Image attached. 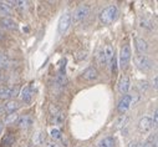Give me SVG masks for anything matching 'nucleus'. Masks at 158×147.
<instances>
[{
    "instance_id": "15",
    "label": "nucleus",
    "mask_w": 158,
    "mask_h": 147,
    "mask_svg": "<svg viewBox=\"0 0 158 147\" xmlns=\"http://www.w3.org/2000/svg\"><path fill=\"white\" fill-rule=\"evenodd\" d=\"M103 50V55H105V60H106V64H111L112 59L114 57V50L111 45H106Z\"/></svg>"
},
{
    "instance_id": "20",
    "label": "nucleus",
    "mask_w": 158,
    "mask_h": 147,
    "mask_svg": "<svg viewBox=\"0 0 158 147\" xmlns=\"http://www.w3.org/2000/svg\"><path fill=\"white\" fill-rule=\"evenodd\" d=\"M18 119H19V115L16 114V112H13V114H9V115H6V117H5V124L6 125H13L14 122H16L18 121Z\"/></svg>"
},
{
    "instance_id": "3",
    "label": "nucleus",
    "mask_w": 158,
    "mask_h": 147,
    "mask_svg": "<svg viewBox=\"0 0 158 147\" xmlns=\"http://www.w3.org/2000/svg\"><path fill=\"white\" fill-rule=\"evenodd\" d=\"M131 56H132V52H131V48L130 45H125L121 51H120V66L122 69L127 67V65L130 64L131 61Z\"/></svg>"
},
{
    "instance_id": "29",
    "label": "nucleus",
    "mask_w": 158,
    "mask_h": 147,
    "mask_svg": "<svg viewBox=\"0 0 158 147\" xmlns=\"http://www.w3.org/2000/svg\"><path fill=\"white\" fill-rule=\"evenodd\" d=\"M151 120H152V124H153V125H157V110H154L153 119H151Z\"/></svg>"
},
{
    "instance_id": "22",
    "label": "nucleus",
    "mask_w": 158,
    "mask_h": 147,
    "mask_svg": "<svg viewBox=\"0 0 158 147\" xmlns=\"http://www.w3.org/2000/svg\"><path fill=\"white\" fill-rule=\"evenodd\" d=\"M50 136H51V140L57 141V140H61L62 133H61V131H60L59 128H52V130L50 131Z\"/></svg>"
},
{
    "instance_id": "25",
    "label": "nucleus",
    "mask_w": 158,
    "mask_h": 147,
    "mask_svg": "<svg viewBox=\"0 0 158 147\" xmlns=\"http://www.w3.org/2000/svg\"><path fill=\"white\" fill-rule=\"evenodd\" d=\"M45 147H61L60 143L57 141H54V140H49L45 142Z\"/></svg>"
},
{
    "instance_id": "14",
    "label": "nucleus",
    "mask_w": 158,
    "mask_h": 147,
    "mask_svg": "<svg viewBox=\"0 0 158 147\" xmlns=\"http://www.w3.org/2000/svg\"><path fill=\"white\" fill-rule=\"evenodd\" d=\"M128 90H130V80L127 76H123V78H121L120 82H118V91L126 95L128 92Z\"/></svg>"
},
{
    "instance_id": "21",
    "label": "nucleus",
    "mask_w": 158,
    "mask_h": 147,
    "mask_svg": "<svg viewBox=\"0 0 158 147\" xmlns=\"http://www.w3.org/2000/svg\"><path fill=\"white\" fill-rule=\"evenodd\" d=\"M64 121H65V115L62 112H59V114H55L54 115V124L55 125L61 126L64 124Z\"/></svg>"
},
{
    "instance_id": "30",
    "label": "nucleus",
    "mask_w": 158,
    "mask_h": 147,
    "mask_svg": "<svg viewBox=\"0 0 158 147\" xmlns=\"http://www.w3.org/2000/svg\"><path fill=\"white\" fill-rule=\"evenodd\" d=\"M147 85H148V84H147V81H142V82H141V86H139V87H141L142 90H146V89H147Z\"/></svg>"
},
{
    "instance_id": "19",
    "label": "nucleus",
    "mask_w": 158,
    "mask_h": 147,
    "mask_svg": "<svg viewBox=\"0 0 158 147\" xmlns=\"http://www.w3.org/2000/svg\"><path fill=\"white\" fill-rule=\"evenodd\" d=\"M13 10L10 8V5L6 4V2H0V15L3 16H8V15H11Z\"/></svg>"
},
{
    "instance_id": "6",
    "label": "nucleus",
    "mask_w": 158,
    "mask_h": 147,
    "mask_svg": "<svg viewBox=\"0 0 158 147\" xmlns=\"http://www.w3.org/2000/svg\"><path fill=\"white\" fill-rule=\"evenodd\" d=\"M90 14V6L84 4V5H80L73 13V16H71V19L73 21H80V20H84L85 18H87V15Z\"/></svg>"
},
{
    "instance_id": "24",
    "label": "nucleus",
    "mask_w": 158,
    "mask_h": 147,
    "mask_svg": "<svg viewBox=\"0 0 158 147\" xmlns=\"http://www.w3.org/2000/svg\"><path fill=\"white\" fill-rule=\"evenodd\" d=\"M65 82H66L65 72H60L59 75H57V78H56V84H57L59 86H62V85H65Z\"/></svg>"
},
{
    "instance_id": "33",
    "label": "nucleus",
    "mask_w": 158,
    "mask_h": 147,
    "mask_svg": "<svg viewBox=\"0 0 158 147\" xmlns=\"http://www.w3.org/2000/svg\"><path fill=\"white\" fill-rule=\"evenodd\" d=\"M3 38H4V36H3V34H2V32H0V40H2Z\"/></svg>"
},
{
    "instance_id": "28",
    "label": "nucleus",
    "mask_w": 158,
    "mask_h": 147,
    "mask_svg": "<svg viewBox=\"0 0 158 147\" xmlns=\"http://www.w3.org/2000/svg\"><path fill=\"white\" fill-rule=\"evenodd\" d=\"M128 147H143V143H142V142H137V141H135V142H131V143L128 145Z\"/></svg>"
},
{
    "instance_id": "4",
    "label": "nucleus",
    "mask_w": 158,
    "mask_h": 147,
    "mask_svg": "<svg viewBox=\"0 0 158 147\" xmlns=\"http://www.w3.org/2000/svg\"><path fill=\"white\" fill-rule=\"evenodd\" d=\"M135 61H136V65L138 66V69H141L142 71H148L152 69V60L146 56V55H137L135 57Z\"/></svg>"
},
{
    "instance_id": "23",
    "label": "nucleus",
    "mask_w": 158,
    "mask_h": 147,
    "mask_svg": "<svg viewBox=\"0 0 158 147\" xmlns=\"http://www.w3.org/2000/svg\"><path fill=\"white\" fill-rule=\"evenodd\" d=\"M139 25H141V27H144V29H149V30L153 27L152 23H151L148 19H146V18H141V20H139Z\"/></svg>"
},
{
    "instance_id": "1",
    "label": "nucleus",
    "mask_w": 158,
    "mask_h": 147,
    "mask_svg": "<svg viewBox=\"0 0 158 147\" xmlns=\"http://www.w3.org/2000/svg\"><path fill=\"white\" fill-rule=\"evenodd\" d=\"M118 15V9L116 5H108L100 13V21L105 25L112 24Z\"/></svg>"
},
{
    "instance_id": "17",
    "label": "nucleus",
    "mask_w": 158,
    "mask_h": 147,
    "mask_svg": "<svg viewBox=\"0 0 158 147\" xmlns=\"http://www.w3.org/2000/svg\"><path fill=\"white\" fill-rule=\"evenodd\" d=\"M3 108H4V111H6V112H9V114H13V112H15L16 110L19 108V103H18L16 101L11 100V101H8V102L3 106Z\"/></svg>"
},
{
    "instance_id": "26",
    "label": "nucleus",
    "mask_w": 158,
    "mask_h": 147,
    "mask_svg": "<svg viewBox=\"0 0 158 147\" xmlns=\"http://www.w3.org/2000/svg\"><path fill=\"white\" fill-rule=\"evenodd\" d=\"M13 142H14V138H13L11 136H9V135L3 138V146H4V145H5V146H10Z\"/></svg>"
},
{
    "instance_id": "18",
    "label": "nucleus",
    "mask_w": 158,
    "mask_h": 147,
    "mask_svg": "<svg viewBox=\"0 0 158 147\" xmlns=\"http://www.w3.org/2000/svg\"><path fill=\"white\" fill-rule=\"evenodd\" d=\"M114 142H116L114 138L111 137V136H108V137L102 138V140L98 142L97 147H114Z\"/></svg>"
},
{
    "instance_id": "32",
    "label": "nucleus",
    "mask_w": 158,
    "mask_h": 147,
    "mask_svg": "<svg viewBox=\"0 0 158 147\" xmlns=\"http://www.w3.org/2000/svg\"><path fill=\"white\" fill-rule=\"evenodd\" d=\"M2 131H3V122L0 121V132H2Z\"/></svg>"
},
{
    "instance_id": "5",
    "label": "nucleus",
    "mask_w": 158,
    "mask_h": 147,
    "mask_svg": "<svg viewBox=\"0 0 158 147\" xmlns=\"http://www.w3.org/2000/svg\"><path fill=\"white\" fill-rule=\"evenodd\" d=\"M71 14L70 13H64L61 16H60V20H59V26H57V30L60 34H64L67 31V29L70 27L71 25Z\"/></svg>"
},
{
    "instance_id": "10",
    "label": "nucleus",
    "mask_w": 158,
    "mask_h": 147,
    "mask_svg": "<svg viewBox=\"0 0 158 147\" xmlns=\"http://www.w3.org/2000/svg\"><path fill=\"white\" fill-rule=\"evenodd\" d=\"M18 92V89H11V87H8V86H3L0 87V99L2 100H8L13 96H15V94Z\"/></svg>"
},
{
    "instance_id": "9",
    "label": "nucleus",
    "mask_w": 158,
    "mask_h": 147,
    "mask_svg": "<svg viewBox=\"0 0 158 147\" xmlns=\"http://www.w3.org/2000/svg\"><path fill=\"white\" fill-rule=\"evenodd\" d=\"M82 78H84L85 80H87V81H94V80H96V79L98 78V71H97L95 67L90 66V67H87V69L82 72Z\"/></svg>"
},
{
    "instance_id": "8",
    "label": "nucleus",
    "mask_w": 158,
    "mask_h": 147,
    "mask_svg": "<svg viewBox=\"0 0 158 147\" xmlns=\"http://www.w3.org/2000/svg\"><path fill=\"white\" fill-rule=\"evenodd\" d=\"M0 26L6 29V30H16L18 29L16 23L9 16H2L0 18Z\"/></svg>"
},
{
    "instance_id": "11",
    "label": "nucleus",
    "mask_w": 158,
    "mask_h": 147,
    "mask_svg": "<svg viewBox=\"0 0 158 147\" xmlns=\"http://www.w3.org/2000/svg\"><path fill=\"white\" fill-rule=\"evenodd\" d=\"M135 44H136V49H137V52L138 54H146L147 52L148 44H147V41L143 38H137L135 40Z\"/></svg>"
},
{
    "instance_id": "27",
    "label": "nucleus",
    "mask_w": 158,
    "mask_h": 147,
    "mask_svg": "<svg viewBox=\"0 0 158 147\" xmlns=\"http://www.w3.org/2000/svg\"><path fill=\"white\" fill-rule=\"evenodd\" d=\"M8 64V56L0 52V67H4Z\"/></svg>"
},
{
    "instance_id": "16",
    "label": "nucleus",
    "mask_w": 158,
    "mask_h": 147,
    "mask_svg": "<svg viewBox=\"0 0 158 147\" xmlns=\"http://www.w3.org/2000/svg\"><path fill=\"white\" fill-rule=\"evenodd\" d=\"M45 138H46V136H45L44 131H37L32 137V143L35 146H40V145H43L45 142Z\"/></svg>"
},
{
    "instance_id": "2",
    "label": "nucleus",
    "mask_w": 158,
    "mask_h": 147,
    "mask_svg": "<svg viewBox=\"0 0 158 147\" xmlns=\"http://www.w3.org/2000/svg\"><path fill=\"white\" fill-rule=\"evenodd\" d=\"M137 100H138V96H137L136 94H127V95H125V96L121 99V101L118 102V107H117L118 112H120V114H125L127 110L131 107L132 103L135 105V102H136Z\"/></svg>"
},
{
    "instance_id": "31",
    "label": "nucleus",
    "mask_w": 158,
    "mask_h": 147,
    "mask_svg": "<svg viewBox=\"0 0 158 147\" xmlns=\"http://www.w3.org/2000/svg\"><path fill=\"white\" fill-rule=\"evenodd\" d=\"M3 80H4V75H3V72L0 71V82H2Z\"/></svg>"
},
{
    "instance_id": "13",
    "label": "nucleus",
    "mask_w": 158,
    "mask_h": 147,
    "mask_svg": "<svg viewBox=\"0 0 158 147\" xmlns=\"http://www.w3.org/2000/svg\"><path fill=\"white\" fill-rule=\"evenodd\" d=\"M16 122H18V126L20 128H29V127H31V125H32L34 121H32V119L29 115H25V116L19 117Z\"/></svg>"
},
{
    "instance_id": "7",
    "label": "nucleus",
    "mask_w": 158,
    "mask_h": 147,
    "mask_svg": "<svg viewBox=\"0 0 158 147\" xmlns=\"http://www.w3.org/2000/svg\"><path fill=\"white\" fill-rule=\"evenodd\" d=\"M152 127H153L152 120H151L149 117H147V116L142 117V119L139 120V122H138V128H139V131L143 132V133L149 132V131L152 130Z\"/></svg>"
},
{
    "instance_id": "12",
    "label": "nucleus",
    "mask_w": 158,
    "mask_h": 147,
    "mask_svg": "<svg viewBox=\"0 0 158 147\" xmlns=\"http://www.w3.org/2000/svg\"><path fill=\"white\" fill-rule=\"evenodd\" d=\"M20 97H21V101L24 103H30L31 102V99H32V91H31V87L30 86H26L21 90L20 92Z\"/></svg>"
}]
</instances>
